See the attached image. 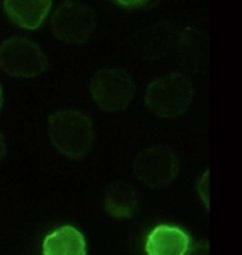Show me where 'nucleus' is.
Listing matches in <instances>:
<instances>
[{"label":"nucleus","instance_id":"2","mask_svg":"<svg viewBox=\"0 0 242 255\" xmlns=\"http://www.w3.org/2000/svg\"><path fill=\"white\" fill-rule=\"evenodd\" d=\"M194 98V88L189 79L173 73L153 80L145 92V106L159 118H177L183 115Z\"/></svg>","mask_w":242,"mask_h":255},{"label":"nucleus","instance_id":"4","mask_svg":"<svg viewBox=\"0 0 242 255\" xmlns=\"http://www.w3.org/2000/svg\"><path fill=\"white\" fill-rule=\"evenodd\" d=\"M179 157L167 145L142 149L133 162L135 177L150 189H164L171 184L179 174Z\"/></svg>","mask_w":242,"mask_h":255},{"label":"nucleus","instance_id":"1","mask_svg":"<svg viewBox=\"0 0 242 255\" xmlns=\"http://www.w3.org/2000/svg\"><path fill=\"white\" fill-rule=\"evenodd\" d=\"M48 137L55 148L70 159H83L94 142V127L79 111H61L48 118Z\"/></svg>","mask_w":242,"mask_h":255},{"label":"nucleus","instance_id":"14","mask_svg":"<svg viewBox=\"0 0 242 255\" xmlns=\"http://www.w3.org/2000/svg\"><path fill=\"white\" fill-rule=\"evenodd\" d=\"M185 255H209V242H199L189 248Z\"/></svg>","mask_w":242,"mask_h":255},{"label":"nucleus","instance_id":"9","mask_svg":"<svg viewBox=\"0 0 242 255\" xmlns=\"http://www.w3.org/2000/svg\"><path fill=\"white\" fill-rule=\"evenodd\" d=\"M189 234L174 225H158L145 240L147 255H185L189 249Z\"/></svg>","mask_w":242,"mask_h":255},{"label":"nucleus","instance_id":"16","mask_svg":"<svg viewBox=\"0 0 242 255\" xmlns=\"http://www.w3.org/2000/svg\"><path fill=\"white\" fill-rule=\"evenodd\" d=\"M3 105V95H2V88H0V109H2Z\"/></svg>","mask_w":242,"mask_h":255},{"label":"nucleus","instance_id":"7","mask_svg":"<svg viewBox=\"0 0 242 255\" xmlns=\"http://www.w3.org/2000/svg\"><path fill=\"white\" fill-rule=\"evenodd\" d=\"M179 32L174 23L161 21L135 32L130 36L132 53L144 61L164 59L177 44Z\"/></svg>","mask_w":242,"mask_h":255},{"label":"nucleus","instance_id":"12","mask_svg":"<svg viewBox=\"0 0 242 255\" xmlns=\"http://www.w3.org/2000/svg\"><path fill=\"white\" fill-rule=\"evenodd\" d=\"M52 2L36 0V2H5V11L9 20L23 29H36L42 24Z\"/></svg>","mask_w":242,"mask_h":255},{"label":"nucleus","instance_id":"13","mask_svg":"<svg viewBox=\"0 0 242 255\" xmlns=\"http://www.w3.org/2000/svg\"><path fill=\"white\" fill-rule=\"evenodd\" d=\"M199 193L205 202L206 209H209V171H206L199 183Z\"/></svg>","mask_w":242,"mask_h":255},{"label":"nucleus","instance_id":"10","mask_svg":"<svg viewBox=\"0 0 242 255\" xmlns=\"http://www.w3.org/2000/svg\"><path fill=\"white\" fill-rule=\"evenodd\" d=\"M42 255H86L85 237L74 227L64 225L44 239Z\"/></svg>","mask_w":242,"mask_h":255},{"label":"nucleus","instance_id":"8","mask_svg":"<svg viewBox=\"0 0 242 255\" xmlns=\"http://www.w3.org/2000/svg\"><path fill=\"white\" fill-rule=\"evenodd\" d=\"M179 58L182 67L192 74H203L209 68V38L208 33L186 27L179 39Z\"/></svg>","mask_w":242,"mask_h":255},{"label":"nucleus","instance_id":"5","mask_svg":"<svg viewBox=\"0 0 242 255\" xmlns=\"http://www.w3.org/2000/svg\"><path fill=\"white\" fill-rule=\"evenodd\" d=\"M47 67L44 52L27 38L14 36L0 44V70L12 77H36Z\"/></svg>","mask_w":242,"mask_h":255},{"label":"nucleus","instance_id":"6","mask_svg":"<svg viewBox=\"0 0 242 255\" xmlns=\"http://www.w3.org/2000/svg\"><path fill=\"white\" fill-rule=\"evenodd\" d=\"M97 24L95 12L82 3L65 2L52 17V30L65 44L80 45L86 42Z\"/></svg>","mask_w":242,"mask_h":255},{"label":"nucleus","instance_id":"3","mask_svg":"<svg viewBox=\"0 0 242 255\" xmlns=\"http://www.w3.org/2000/svg\"><path fill=\"white\" fill-rule=\"evenodd\" d=\"M95 105L108 112L124 111L135 97V83L130 74L121 68H103L97 71L89 83Z\"/></svg>","mask_w":242,"mask_h":255},{"label":"nucleus","instance_id":"15","mask_svg":"<svg viewBox=\"0 0 242 255\" xmlns=\"http://www.w3.org/2000/svg\"><path fill=\"white\" fill-rule=\"evenodd\" d=\"M5 156H6V140L3 133L0 131V162L5 159Z\"/></svg>","mask_w":242,"mask_h":255},{"label":"nucleus","instance_id":"11","mask_svg":"<svg viewBox=\"0 0 242 255\" xmlns=\"http://www.w3.org/2000/svg\"><path fill=\"white\" fill-rule=\"evenodd\" d=\"M139 195L135 187L127 183L115 181L108 186L105 195V210L118 219L130 218L136 213Z\"/></svg>","mask_w":242,"mask_h":255}]
</instances>
